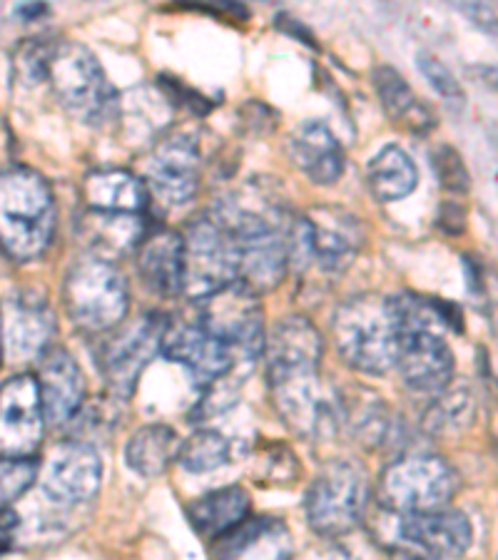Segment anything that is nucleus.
Here are the masks:
<instances>
[{
    "mask_svg": "<svg viewBox=\"0 0 498 560\" xmlns=\"http://www.w3.org/2000/svg\"><path fill=\"white\" fill-rule=\"evenodd\" d=\"M58 210L53 189L31 167L0 173V249L21 261L38 259L56 237Z\"/></svg>",
    "mask_w": 498,
    "mask_h": 560,
    "instance_id": "obj_1",
    "label": "nucleus"
},
{
    "mask_svg": "<svg viewBox=\"0 0 498 560\" xmlns=\"http://www.w3.org/2000/svg\"><path fill=\"white\" fill-rule=\"evenodd\" d=\"M58 103L83 125L113 122L120 113V97L103 66L83 43L62 40L50 48L48 72Z\"/></svg>",
    "mask_w": 498,
    "mask_h": 560,
    "instance_id": "obj_2",
    "label": "nucleus"
},
{
    "mask_svg": "<svg viewBox=\"0 0 498 560\" xmlns=\"http://www.w3.org/2000/svg\"><path fill=\"white\" fill-rule=\"evenodd\" d=\"M334 341L341 359L361 374L382 376L396 364L398 329L389 296L359 294L334 314Z\"/></svg>",
    "mask_w": 498,
    "mask_h": 560,
    "instance_id": "obj_3",
    "label": "nucleus"
},
{
    "mask_svg": "<svg viewBox=\"0 0 498 560\" xmlns=\"http://www.w3.org/2000/svg\"><path fill=\"white\" fill-rule=\"evenodd\" d=\"M62 300L76 327L88 334L117 329L130 310V292L123 272L100 255L72 261L62 284Z\"/></svg>",
    "mask_w": 498,
    "mask_h": 560,
    "instance_id": "obj_4",
    "label": "nucleus"
},
{
    "mask_svg": "<svg viewBox=\"0 0 498 560\" xmlns=\"http://www.w3.org/2000/svg\"><path fill=\"white\" fill-rule=\"evenodd\" d=\"M367 230L357 214L341 207H314L310 214L294 217L289 234V267H310L341 275L364 247Z\"/></svg>",
    "mask_w": 498,
    "mask_h": 560,
    "instance_id": "obj_5",
    "label": "nucleus"
},
{
    "mask_svg": "<svg viewBox=\"0 0 498 560\" xmlns=\"http://www.w3.org/2000/svg\"><path fill=\"white\" fill-rule=\"evenodd\" d=\"M183 257V294L205 302L240 279V245L232 232L207 212L189 224Z\"/></svg>",
    "mask_w": 498,
    "mask_h": 560,
    "instance_id": "obj_6",
    "label": "nucleus"
},
{
    "mask_svg": "<svg viewBox=\"0 0 498 560\" xmlns=\"http://www.w3.org/2000/svg\"><path fill=\"white\" fill-rule=\"evenodd\" d=\"M369 503L367 471L355 460H332L306 491V521L324 538L355 530Z\"/></svg>",
    "mask_w": 498,
    "mask_h": 560,
    "instance_id": "obj_7",
    "label": "nucleus"
},
{
    "mask_svg": "<svg viewBox=\"0 0 498 560\" xmlns=\"http://www.w3.org/2000/svg\"><path fill=\"white\" fill-rule=\"evenodd\" d=\"M207 334L228 345L234 361H242L244 369L257 364L265 354V314H262L259 294L252 292L240 279L220 289L202 302V322Z\"/></svg>",
    "mask_w": 498,
    "mask_h": 560,
    "instance_id": "obj_8",
    "label": "nucleus"
},
{
    "mask_svg": "<svg viewBox=\"0 0 498 560\" xmlns=\"http://www.w3.org/2000/svg\"><path fill=\"white\" fill-rule=\"evenodd\" d=\"M459 491V474L439 456H406L382 474V499L402 513L447 509Z\"/></svg>",
    "mask_w": 498,
    "mask_h": 560,
    "instance_id": "obj_9",
    "label": "nucleus"
},
{
    "mask_svg": "<svg viewBox=\"0 0 498 560\" xmlns=\"http://www.w3.org/2000/svg\"><path fill=\"white\" fill-rule=\"evenodd\" d=\"M170 329L165 314H144L130 327L117 329L97 349V366L117 399H130L144 366L162 349V339Z\"/></svg>",
    "mask_w": 498,
    "mask_h": 560,
    "instance_id": "obj_10",
    "label": "nucleus"
},
{
    "mask_svg": "<svg viewBox=\"0 0 498 560\" xmlns=\"http://www.w3.org/2000/svg\"><path fill=\"white\" fill-rule=\"evenodd\" d=\"M45 433L38 378L18 374L0 384V458H31Z\"/></svg>",
    "mask_w": 498,
    "mask_h": 560,
    "instance_id": "obj_11",
    "label": "nucleus"
},
{
    "mask_svg": "<svg viewBox=\"0 0 498 560\" xmlns=\"http://www.w3.org/2000/svg\"><path fill=\"white\" fill-rule=\"evenodd\" d=\"M148 183L167 207H185L197 197L202 185V155L189 135L162 140L150 152L144 167Z\"/></svg>",
    "mask_w": 498,
    "mask_h": 560,
    "instance_id": "obj_12",
    "label": "nucleus"
},
{
    "mask_svg": "<svg viewBox=\"0 0 498 560\" xmlns=\"http://www.w3.org/2000/svg\"><path fill=\"white\" fill-rule=\"evenodd\" d=\"M103 483V460L95 446L66 441L56 448L43 476V491L56 503H83L95 499Z\"/></svg>",
    "mask_w": 498,
    "mask_h": 560,
    "instance_id": "obj_13",
    "label": "nucleus"
},
{
    "mask_svg": "<svg viewBox=\"0 0 498 560\" xmlns=\"http://www.w3.org/2000/svg\"><path fill=\"white\" fill-rule=\"evenodd\" d=\"M162 351L170 361L185 366L197 386L202 388L224 382L234 369L232 349L207 334L199 324L197 327H187V324L172 327L170 324L165 339H162Z\"/></svg>",
    "mask_w": 498,
    "mask_h": 560,
    "instance_id": "obj_14",
    "label": "nucleus"
},
{
    "mask_svg": "<svg viewBox=\"0 0 498 560\" xmlns=\"http://www.w3.org/2000/svg\"><path fill=\"white\" fill-rule=\"evenodd\" d=\"M3 327V349L8 347L15 359L43 357L56 334V314L43 294L18 292L8 300L5 314L0 312Z\"/></svg>",
    "mask_w": 498,
    "mask_h": 560,
    "instance_id": "obj_15",
    "label": "nucleus"
},
{
    "mask_svg": "<svg viewBox=\"0 0 498 560\" xmlns=\"http://www.w3.org/2000/svg\"><path fill=\"white\" fill-rule=\"evenodd\" d=\"M38 388L45 421L53 427L70 423L85 406V374L66 349H48L40 357Z\"/></svg>",
    "mask_w": 498,
    "mask_h": 560,
    "instance_id": "obj_16",
    "label": "nucleus"
},
{
    "mask_svg": "<svg viewBox=\"0 0 498 560\" xmlns=\"http://www.w3.org/2000/svg\"><path fill=\"white\" fill-rule=\"evenodd\" d=\"M402 538L433 558H459L471 548L474 526L466 513L454 509L406 513L402 521Z\"/></svg>",
    "mask_w": 498,
    "mask_h": 560,
    "instance_id": "obj_17",
    "label": "nucleus"
},
{
    "mask_svg": "<svg viewBox=\"0 0 498 560\" xmlns=\"http://www.w3.org/2000/svg\"><path fill=\"white\" fill-rule=\"evenodd\" d=\"M292 533L279 518L244 521L215 540V560H292Z\"/></svg>",
    "mask_w": 498,
    "mask_h": 560,
    "instance_id": "obj_18",
    "label": "nucleus"
},
{
    "mask_svg": "<svg viewBox=\"0 0 498 560\" xmlns=\"http://www.w3.org/2000/svg\"><path fill=\"white\" fill-rule=\"evenodd\" d=\"M289 155L314 185H334L344 173V148L329 125L304 120L289 138Z\"/></svg>",
    "mask_w": 498,
    "mask_h": 560,
    "instance_id": "obj_19",
    "label": "nucleus"
},
{
    "mask_svg": "<svg viewBox=\"0 0 498 560\" xmlns=\"http://www.w3.org/2000/svg\"><path fill=\"white\" fill-rule=\"evenodd\" d=\"M83 197L90 212L144 217L150 207L148 185L128 170L103 167L93 170L83 183Z\"/></svg>",
    "mask_w": 498,
    "mask_h": 560,
    "instance_id": "obj_20",
    "label": "nucleus"
},
{
    "mask_svg": "<svg viewBox=\"0 0 498 560\" xmlns=\"http://www.w3.org/2000/svg\"><path fill=\"white\" fill-rule=\"evenodd\" d=\"M183 234L167 228L148 230L138 247V269L142 282L160 296L183 292Z\"/></svg>",
    "mask_w": 498,
    "mask_h": 560,
    "instance_id": "obj_21",
    "label": "nucleus"
},
{
    "mask_svg": "<svg viewBox=\"0 0 498 560\" xmlns=\"http://www.w3.org/2000/svg\"><path fill=\"white\" fill-rule=\"evenodd\" d=\"M252 511L250 493L242 486H228V489L212 491L189 503L187 516L193 528L207 540L228 536L240 523L247 521Z\"/></svg>",
    "mask_w": 498,
    "mask_h": 560,
    "instance_id": "obj_22",
    "label": "nucleus"
},
{
    "mask_svg": "<svg viewBox=\"0 0 498 560\" xmlns=\"http://www.w3.org/2000/svg\"><path fill=\"white\" fill-rule=\"evenodd\" d=\"M367 183L379 202H396L409 197L419 185V170L402 148L386 144L369 160Z\"/></svg>",
    "mask_w": 498,
    "mask_h": 560,
    "instance_id": "obj_23",
    "label": "nucleus"
},
{
    "mask_svg": "<svg viewBox=\"0 0 498 560\" xmlns=\"http://www.w3.org/2000/svg\"><path fill=\"white\" fill-rule=\"evenodd\" d=\"M177 454L179 439L175 429L165 427V423L142 427L140 431L132 433L128 446H125V460L142 478H155L165 474Z\"/></svg>",
    "mask_w": 498,
    "mask_h": 560,
    "instance_id": "obj_24",
    "label": "nucleus"
},
{
    "mask_svg": "<svg viewBox=\"0 0 498 560\" xmlns=\"http://www.w3.org/2000/svg\"><path fill=\"white\" fill-rule=\"evenodd\" d=\"M374 88L384 110L394 117L396 122H404L406 128L416 132H427L433 128V115L429 107H424L414 90L406 85V80L398 75L394 68L379 66L374 70Z\"/></svg>",
    "mask_w": 498,
    "mask_h": 560,
    "instance_id": "obj_25",
    "label": "nucleus"
},
{
    "mask_svg": "<svg viewBox=\"0 0 498 560\" xmlns=\"http://www.w3.org/2000/svg\"><path fill=\"white\" fill-rule=\"evenodd\" d=\"M476 417V401L468 388H454V392L439 396L429 406L424 427L433 436H454V433L466 431Z\"/></svg>",
    "mask_w": 498,
    "mask_h": 560,
    "instance_id": "obj_26",
    "label": "nucleus"
},
{
    "mask_svg": "<svg viewBox=\"0 0 498 560\" xmlns=\"http://www.w3.org/2000/svg\"><path fill=\"white\" fill-rule=\"evenodd\" d=\"M230 441L215 429H202L179 444L177 460L189 474H210L230 460Z\"/></svg>",
    "mask_w": 498,
    "mask_h": 560,
    "instance_id": "obj_27",
    "label": "nucleus"
},
{
    "mask_svg": "<svg viewBox=\"0 0 498 560\" xmlns=\"http://www.w3.org/2000/svg\"><path fill=\"white\" fill-rule=\"evenodd\" d=\"M38 476V460L33 458H0V501L11 503L31 489Z\"/></svg>",
    "mask_w": 498,
    "mask_h": 560,
    "instance_id": "obj_28",
    "label": "nucleus"
},
{
    "mask_svg": "<svg viewBox=\"0 0 498 560\" xmlns=\"http://www.w3.org/2000/svg\"><path fill=\"white\" fill-rule=\"evenodd\" d=\"M416 66H419L421 75L429 80L431 88L437 90V93L443 97V101L461 107L464 105V90H461V83L454 78V72H451L443 62L433 56V52H419V58H416Z\"/></svg>",
    "mask_w": 498,
    "mask_h": 560,
    "instance_id": "obj_29",
    "label": "nucleus"
},
{
    "mask_svg": "<svg viewBox=\"0 0 498 560\" xmlns=\"http://www.w3.org/2000/svg\"><path fill=\"white\" fill-rule=\"evenodd\" d=\"M433 170H437V177L441 179V185L451 189V192H468L471 187V177L464 167V160L459 158V152L454 148H441L433 150Z\"/></svg>",
    "mask_w": 498,
    "mask_h": 560,
    "instance_id": "obj_30",
    "label": "nucleus"
},
{
    "mask_svg": "<svg viewBox=\"0 0 498 560\" xmlns=\"http://www.w3.org/2000/svg\"><path fill=\"white\" fill-rule=\"evenodd\" d=\"M18 526H21L18 513L13 509H0V556H3L5 550H11Z\"/></svg>",
    "mask_w": 498,
    "mask_h": 560,
    "instance_id": "obj_31",
    "label": "nucleus"
},
{
    "mask_svg": "<svg viewBox=\"0 0 498 560\" xmlns=\"http://www.w3.org/2000/svg\"><path fill=\"white\" fill-rule=\"evenodd\" d=\"M466 15L474 18V21H478V25H482L484 31H491V33L496 31V11H494V5L474 3V5L466 8Z\"/></svg>",
    "mask_w": 498,
    "mask_h": 560,
    "instance_id": "obj_32",
    "label": "nucleus"
},
{
    "mask_svg": "<svg viewBox=\"0 0 498 560\" xmlns=\"http://www.w3.org/2000/svg\"><path fill=\"white\" fill-rule=\"evenodd\" d=\"M279 18H282L285 23H289V25H282V23H279L287 33H292V35H297V38H302V40H304V45H314V48H316V43H314V38H312V33H306V31L302 28V25H299V23L294 21V18H287V15H279Z\"/></svg>",
    "mask_w": 498,
    "mask_h": 560,
    "instance_id": "obj_33",
    "label": "nucleus"
},
{
    "mask_svg": "<svg viewBox=\"0 0 498 560\" xmlns=\"http://www.w3.org/2000/svg\"><path fill=\"white\" fill-rule=\"evenodd\" d=\"M18 13L28 18V21H33L35 15H45V13H48V8L40 5V3H33V5H21V8H18Z\"/></svg>",
    "mask_w": 498,
    "mask_h": 560,
    "instance_id": "obj_34",
    "label": "nucleus"
},
{
    "mask_svg": "<svg viewBox=\"0 0 498 560\" xmlns=\"http://www.w3.org/2000/svg\"><path fill=\"white\" fill-rule=\"evenodd\" d=\"M3 327H0V366H3Z\"/></svg>",
    "mask_w": 498,
    "mask_h": 560,
    "instance_id": "obj_35",
    "label": "nucleus"
}]
</instances>
